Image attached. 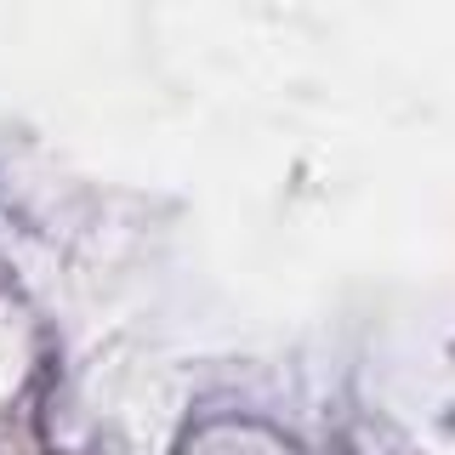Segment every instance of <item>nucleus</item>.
Listing matches in <instances>:
<instances>
[]
</instances>
